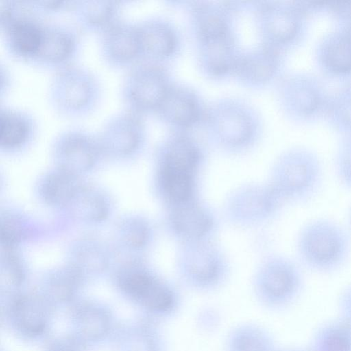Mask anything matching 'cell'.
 Returning a JSON list of instances; mask_svg holds the SVG:
<instances>
[{
  "instance_id": "cell-1",
  "label": "cell",
  "mask_w": 351,
  "mask_h": 351,
  "mask_svg": "<svg viewBox=\"0 0 351 351\" xmlns=\"http://www.w3.org/2000/svg\"><path fill=\"white\" fill-rule=\"evenodd\" d=\"M298 263L304 269L330 275L343 269L351 256V234L339 222L326 217L307 221L296 240Z\"/></svg>"
},
{
  "instance_id": "cell-2",
  "label": "cell",
  "mask_w": 351,
  "mask_h": 351,
  "mask_svg": "<svg viewBox=\"0 0 351 351\" xmlns=\"http://www.w3.org/2000/svg\"><path fill=\"white\" fill-rule=\"evenodd\" d=\"M101 93L97 76L73 64L58 69L49 85V98L54 108L69 117L88 114L97 105Z\"/></svg>"
},
{
  "instance_id": "cell-3",
  "label": "cell",
  "mask_w": 351,
  "mask_h": 351,
  "mask_svg": "<svg viewBox=\"0 0 351 351\" xmlns=\"http://www.w3.org/2000/svg\"><path fill=\"white\" fill-rule=\"evenodd\" d=\"M274 178V187L286 201L306 205L322 191L324 170L317 156L306 150H295L280 160Z\"/></svg>"
},
{
  "instance_id": "cell-4",
  "label": "cell",
  "mask_w": 351,
  "mask_h": 351,
  "mask_svg": "<svg viewBox=\"0 0 351 351\" xmlns=\"http://www.w3.org/2000/svg\"><path fill=\"white\" fill-rule=\"evenodd\" d=\"M303 268L298 263L278 258L257 276L254 295L259 305L270 311H282L295 304L305 287Z\"/></svg>"
},
{
  "instance_id": "cell-5",
  "label": "cell",
  "mask_w": 351,
  "mask_h": 351,
  "mask_svg": "<svg viewBox=\"0 0 351 351\" xmlns=\"http://www.w3.org/2000/svg\"><path fill=\"white\" fill-rule=\"evenodd\" d=\"M169 88L165 73L159 66L142 63L128 71L123 80L121 95L127 109L139 114L158 109Z\"/></svg>"
},
{
  "instance_id": "cell-6",
  "label": "cell",
  "mask_w": 351,
  "mask_h": 351,
  "mask_svg": "<svg viewBox=\"0 0 351 351\" xmlns=\"http://www.w3.org/2000/svg\"><path fill=\"white\" fill-rule=\"evenodd\" d=\"M100 38L101 55L112 66H129L141 56L137 24L119 19L101 33Z\"/></svg>"
},
{
  "instance_id": "cell-7",
  "label": "cell",
  "mask_w": 351,
  "mask_h": 351,
  "mask_svg": "<svg viewBox=\"0 0 351 351\" xmlns=\"http://www.w3.org/2000/svg\"><path fill=\"white\" fill-rule=\"evenodd\" d=\"M101 129L99 145L108 151L125 154L139 145L143 124L138 113L126 109L111 116Z\"/></svg>"
},
{
  "instance_id": "cell-8",
  "label": "cell",
  "mask_w": 351,
  "mask_h": 351,
  "mask_svg": "<svg viewBox=\"0 0 351 351\" xmlns=\"http://www.w3.org/2000/svg\"><path fill=\"white\" fill-rule=\"evenodd\" d=\"M78 38L71 27L45 23L42 43L32 62L58 69L70 64L78 48Z\"/></svg>"
},
{
  "instance_id": "cell-9",
  "label": "cell",
  "mask_w": 351,
  "mask_h": 351,
  "mask_svg": "<svg viewBox=\"0 0 351 351\" xmlns=\"http://www.w3.org/2000/svg\"><path fill=\"white\" fill-rule=\"evenodd\" d=\"M278 346L274 335L262 324L245 321L232 326L227 332L224 351H276Z\"/></svg>"
},
{
  "instance_id": "cell-10",
  "label": "cell",
  "mask_w": 351,
  "mask_h": 351,
  "mask_svg": "<svg viewBox=\"0 0 351 351\" xmlns=\"http://www.w3.org/2000/svg\"><path fill=\"white\" fill-rule=\"evenodd\" d=\"M168 121L180 126H189L200 115V108L195 95L183 87H170L159 108Z\"/></svg>"
},
{
  "instance_id": "cell-11",
  "label": "cell",
  "mask_w": 351,
  "mask_h": 351,
  "mask_svg": "<svg viewBox=\"0 0 351 351\" xmlns=\"http://www.w3.org/2000/svg\"><path fill=\"white\" fill-rule=\"evenodd\" d=\"M141 56L162 58L170 55L176 46V36L165 23L148 20L137 24Z\"/></svg>"
},
{
  "instance_id": "cell-12",
  "label": "cell",
  "mask_w": 351,
  "mask_h": 351,
  "mask_svg": "<svg viewBox=\"0 0 351 351\" xmlns=\"http://www.w3.org/2000/svg\"><path fill=\"white\" fill-rule=\"evenodd\" d=\"M36 129L32 115L12 108H1L0 144L5 149H14L25 143Z\"/></svg>"
},
{
  "instance_id": "cell-13",
  "label": "cell",
  "mask_w": 351,
  "mask_h": 351,
  "mask_svg": "<svg viewBox=\"0 0 351 351\" xmlns=\"http://www.w3.org/2000/svg\"><path fill=\"white\" fill-rule=\"evenodd\" d=\"M311 351H351V325L337 317L319 324L307 345Z\"/></svg>"
},
{
  "instance_id": "cell-14",
  "label": "cell",
  "mask_w": 351,
  "mask_h": 351,
  "mask_svg": "<svg viewBox=\"0 0 351 351\" xmlns=\"http://www.w3.org/2000/svg\"><path fill=\"white\" fill-rule=\"evenodd\" d=\"M119 5L112 1H80L72 5L77 23L84 28L101 33L119 20Z\"/></svg>"
},
{
  "instance_id": "cell-15",
  "label": "cell",
  "mask_w": 351,
  "mask_h": 351,
  "mask_svg": "<svg viewBox=\"0 0 351 351\" xmlns=\"http://www.w3.org/2000/svg\"><path fill=\"white\" fill-rule=\"evenodd\" d=\"M274 60V53L269 49L263 47L238 58L234 69L248 80L264 81L271 75Z\"/></svg>"
},
{
  "instance_id": "cell-16",
  "label": "cell",
  "mask_w": 351,
  "mask_h": 351,
  "mask_svg": "<svg viewBox=\"0 0 351 351\" xmlns=\"http://www.w3.org/2000/svg\"><path fill=\"white\" fill-rule=\"evenodd\" d=\"M173 223L178 232L188 237H197L208 230L211 221L201 208L191 204L185 205L174 213Z\"/></svg>"
},
{
  "instance_id": "cell-17",
  "label": "cell",
  "mask_w": 351,
  "mask_h": 351,
  "mask_svg": "<svg viewBox=\"0 0 351 351\" xmlns=\"http://www.w3.org/2000/svg\"><path fill=\"white\" fill-rule=\"evenodd\" d=\"M199 160V152L189 140L174 138L168 145L163 165L192 173Z\"/></svg>"
},
{
  "instance_id": "cell-18",
  "label": "cell",
  "mask_w": 351,
  "mask_h": 351,
  "mask_svg": "<svg viewBox=\"0 0 351 351\" xmlns=\"http://www.w3.org/2000/svg\"><path fill=\"white\" fill-rule=\"evenodd\" d=\"M162 184L168 197L176 202L184 203L192 194V173L162 166Z\"/></svg>"
},
{
  "instance_id": "cell-19",
  "label": "cell",
  "mask_w": 351,
  "mask_h": 351,
  "mask_svg": "<svg viewBox=\"0 0 351 351\" xmlns=\"http://www.w3.org/2000/svg\"><path fill=\"white\" fill-rule=\"evenodd\" d=\"M217 125L221 135L232 143L243 142L250 133V124L247 116L238 110H224L219 114Z\"/></svg>"
},
{
  "instance_id": "cell-20",
  "label": "cell",
  "mask_w": 351,
  "mask_h": 351,
  "mask_svg": "<svg viewBox=\"0 0 351 351\" xmlns=\"http://www.w3.org/2000/svg\"><path fill=\"white\" fill-rule=\"evenodd\" d=\"M197 27L204 44L229 36L224 18L218 12L211 11L207 7L201 6L198 9Z\"/></svg>"
},
{
  "instance_id": "cell-21",
  "label": "cell",
  "mask_w": 351,
  "mask_h": 351,
  "mask_svg": "<svg viewBox=\"0 0 351 351\" xmlns=\"http://www.w3.org/2000/svg\"><path fill=\"white\" fill-rule=\"evenodd\" d=\"M326 61L337 71L351 70V29L328 47Z\"/></svg>"
},
{
  "instance_id": "cell-22",
  "label": "cell",
  "mask_w": 351,
  "mask_h": 351,
  "mask_svg": "<svg viewBox=\"0 0 351 351\" xmlns=\"http://www.w3.org/2000/svg\"><path fill=\"white\" fill-rule=\"evenodd\" d=\"M334 168L340 185L351 191V142L346 143L337 154Z\"/></svg>"
},
{
  "instance_id": "cell-23",
  "label": "cell",
  "mask_w": 351,
  "mask_h": 351,
  "mask_svg": "<svg viewBox=\"0 0 351 351\" xmlns=\"http://www.w3.org/2000/svg\"><path fill=\"white\" fill-rule=\"evenodd\" d=\"M337 306L338 316L351 325V283L341 291L338 298Z\"/></svg>"
},
{
  "instance_id": "cell-24",
  "label": "cell",
  "mask_w": 351,
  "mask_h": 351,
  "mask_svg": "<svg viewBox=\"0 0 351 351\" xmlns=\"http://www.w3.org/2000/svg\"><path fill=\"white\" fill-rule=\"evenodd\" d=\"M276 351H311L308 347L301 346H279Z\"/></svg>"
},
{
  "instance_id": "cell-25",
  "label": "cell",
  "mask_w": 351,
  "mask_h": 351,
  "mask_svg": "<svg viewBox=\"0 0 351 351\" xmlns=\"http://www.w3.org/2000/svg\"><path fill=\"white\" fill-rule=\"evenodd\" d=\"M348 230L350 233L351 234V204L350 205L348 212Z\"/></svg>"
}]
</instances>
